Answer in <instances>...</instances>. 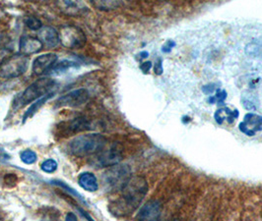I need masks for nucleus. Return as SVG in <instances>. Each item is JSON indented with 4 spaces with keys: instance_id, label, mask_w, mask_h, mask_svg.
<instances>
[{
    "instance_id": "f257e3e1",
    "label": "nucleus",
    "mask_w": 262,
    "mask_h": 221,
    "mask_svg": "<svg viewBox=\"0 0 262 221\" xmlns=\"http://www.w3.org/2000/svg\"><path fill=\"white\" fill-rule=\"evenodd\" d=\"M148 183L143 176H132L121 190V195L113 202L108 209L118 216H127L138 208L148 193Z\"/></svg>"
},
{
    "instance_id": "f03ea898",
    "label": "nucleus",
    "mask_w": 262,
    "mask_h": 221,
    "mask_svg": "<svg viewBox=\"0 0 262 221\" xmlns=\"http://www.w3.org/2000/svg\"><path fill=\"white\" fill-rule=\"evenodd\" d=\"M107 143L105 136L101 134H86L75 137L69 143V152L77 157L93 156L99 154Z\"/></svg>"
},
{
    "instance_id": "7ed1b4c3",
    "label": "nucleus",
    "mask_w": 262,
    "mask_h": 221,
    "mask_svg": "<svg viewBox=\"0 0 262 221\" xmlns=\"http://www.w3.org/2000/svg\"><path fill=\"white\" fill-rule=\"evenodd\" d=\"M56 87V82L51 78H40L30 85L21 94L17 95L14 100L13 107L15 110L32 104L45 95L53 92Z\"/></svg>"
},
{
    "instance_id": "20e7f679",
    "label": "nucleus",
    "mask_w": 262,
    "mask_h": 221,
    "mask_svg": "<svg viewBox=\"0 0 262 221\" xmlns=\"http://www.w3.org/2000/svg\"><path fill=\"white\" fill-rule=\"evenodd\" d=\"M130 167L126 164H117L105 171L103 175V184L108 193L121 192L125 185L130 180Z\"/></svg>"
},
{
    "instance_id": "39448f33",
    "label": "nucleus",
    "mask_w": 262,
    "mask_h": 221,
    "mask_svg": "<svg viewBox=\"0 0 262 221\" xmlns=\"http://www.w3.org/2000/svg\"><path fill=\"white\" fill-rule=\"evenodd\" d=\"M29 67V59L23 54L9 56L0 65V77L6 79L17 78L26 73Z\"/></svg>"
},
{
    "instance_id": "423d86ee",
    "label": "nucleus",
    "mask_w": 262,
    "mask_h": 221,
    "mask_svg": "<svg viewBox=\"0 0 262 221\" xmlns=\"http://www.w3.org/2000/svg\"><path fill=\"white\" fill-rule=\"evenodd\" d=\"M123 158V146L119 143H111L96 155L94 164L97 167H112L119 164Z\"/></svg>"
},
{
    "instance_id": "0eeeda50",
    "label": "nucleus",
    "mask_w": 262,
    "mask_h": 221,
    "mask_svg": "<svg viewBox=\"0 0 262 221\" xmlns=\"http://www.w3.org/2000/svg\"><path fill=\"white\" fill-rule=\"evenodd\" d=\"M58 35L60 43L69 50L82 48L87 42L85 33L79 27L73 25L62 27Z\"/></svg>"
},
{
    "instance_id": "6e6552de",
    "label": "nucleus",
    "mask_w": 262,
    "mask_h": 221,
    "mask_svg": "<svg viewBox=\"0 0 262 221\" xmlns=\"http://www.w3.org/2000/svg\"><path fill=\"white\" fill-rule=\"evenodd\" d=\"M89 96V91L83 88L70 91L56 101L55 107H80L88 102Z\"/></svg>"
},
{
    "instance_id": "1a4fd4ad",
    "label": "nucleus",
    "mask_w": 262,
    "mask_h": 221,
    "mask_svg": "<svg viewBox=\"0 0 262 221\" xmlns=\"http://www.w3.org/2000/svg\"><path fill=\"white\" fill-rule=\"evenodd\" d=\"M162 213V205L157 200H150L139 210L137 221H159Z\"/></svg>"
},
{
    "instance_id": "9d476101",
    "label": "nucleus",
    "mask_w": 262,
    "mask_h": 221,
    "mask_svg": "<svg viewBox=\"0 0 262 221\" xmlns=\"http://www.w3.org/2000/svg\"><path fill=\"white\" fill-rule=\"evenodd\" d=\"M57 61V55L54 53H47L37 57L32 65V70L36 75H42L55 65Z\"/></svg>"
},
{
    "instance_id": "9b49d317",
    "label": "nucleus",
    "mask_w": 262,
    "mask_h": 221,
    "mask_svg": "<svg viewBox=\"0 0 262 221\" xmlns=\"http://www.w3.org/2000/svg\"><path fill=\"white\" fill-rule=\"evenodd\" d=\"M38 39L43 46L49 48H54L60 43L57 31L52 27H42L38 33Z\"/></svg>"
},
{
    "instance_id": "f8f14e48",
    "label": "nucleus",
    "mask_w": 262,
    "mask_h": 221,
    "mask_svg": "<svg viewBox=\"0 0 262 221\" xmlns=\"http://www.w3.org/2000/svg\"><path fill=\"white\" fill-rule=\"evenodd\" d=\"M43 45L38 38H34L31 36H24L21 38L19 48L21 54L28 56L31 54H35L42 50Z\"/></svg>"
},
{
    "instance_id": "ddd939ff",
    "label": "nucleus",
    "mask_w": 262,
    "mask_h": 221,
    "mask_svg": "<svg viewBox=\"0 0 262 221\" xmlns=\"http://www.w3.org/2000/svg\"><path fill=\"white\" fill-rule=\"evenodd\" d=\"M58 5L60 6L61 10L64 13L70 16H77L85 13L88 8L83 2H75V1H62L59 2Z\"/></svg>"
},
{
    "instance_id": "4468645a",
    "label": "nucleus",
    "mask_w": 262,
    "mask_h": 221,
    "mask_svg": "<svg viewBox=\"0 0 262 221\" xmlns=\"http://www.w3.org/2000/svg\"><path fill=\"white\" fill-rule=\"evenodd\" d=\"M66 134L69 133H79L82 131L89 130L91 129V124L89 120L85 117L74 118L70 122L66 124V127H63Z\"/></svg>"
},
{
    "instance_id": "2eb2a0df",
    "label": "nucleus",
    "mask_w": 262,
    "mask_h": 221,
    "mask_svg": "<svg viewBox=\"0 0 262 221\" xmlns=\"http://www.w3.org/2000/svg\"><path fill=\"white\" fill-rule=\"evenodd\" d=\"M78 183L84 190L88 192H96L99 189L98 179L91 172H84L80 174Z\"/></svg>"
},
{
    "instance_id": "dca6fc26",
    "label": "nucleus",
    "mask_w": 262,
    "mask_h": 221,
    "mask_svg": "<svg viewBox=\"0 0 262 221\" xmlns=\"http://www.w3.org/2000/svg\"><path fill=\"white\" fill-rule=\"evenodd\" d=\"M54 93H55L54 91L51 92V93L45 95L43 97H41V99H39L38 101H36L34 104H32V105L29 107V109L27 110L26 113L24 114L23 122H25L28 118L32 117L37 111H39V108H40L43 104H46V103H48V102L53 97V95H54Z\"/></svg>"
},
{
    "instance_id": "f3484780",
    "label": "nucleus",
    "mask_w": 262,
    "mask_h": 221,
    "mask_svg": "<svg viewBox=\"0 0 262 221\" xmlns=\"http://www.w3.org/2000/svg\"><path fill=\"white\" fill-rule=\"evenodd\" d=\"M75 66H77L75 62H72L69 60H63L59 63H55V65L53 66V68L50 70V74H52V75L61 74V73H64L68 69L75 67Z\"/></svg>"
},
{
    "instance_id": "a211bd4d",
    "label": "nucleus",
    "mask_w": 262,
    "mask_h": 221,
    "mask_svg": "<svg viewBox=\"0 0 262 221\" xmlns=\"http://www.w3.org/2000/svg\"><path fill=\"white\" fill-rule=\"evenodd\" d=\"M93 6L99 10H112L118 7L119 2L117 1H94Z\"/></svg>"
},
{
    "instance_id": "6ab92c4d",
    "label": "nucleus",
    "mask_w": 262,
    "mask_h": 221,
    "mask_svg": "<svg viewBox=\"0 0 262 221\" xmlns=\"http://www.w3.org/2000/svg\"><path fill=\"white\" fill-rule=\"evenodd\" d=\"M21 160L25 164H34L37 161V154L31 150H26L21 154Z\"/></svg>"
},
{
    "instance_id": "aec40b11",
    "label": "nucleus",
    "mask_w": 262,
    "mask_h": 221,
    "mask_svg": "<svg viewBox=\"0 0 262 221\" xmlns=\"http://www.w3.org/2000/svg\"><path fill=\"white\" fill-rule=\"evenodd\" d=\"M40 168L46 173H53L57 169V162L53 158L47 159L40 164Z\"/></svg>"
},
{
    "instance_id": "412c9836",
    "label": "nucleus",
    "mask_w": 262,
    "mask_h": 221,
    "mask_svg": "<svg viewBox=\"0 0 262 221\" xmlns=\"http://www.w3.org/2000/svg\"><path fill=\"white\" fill-rule=\"evenodd\" d=\"M26 25L32 31H39L43 27L41 22L36 17H29L26 20Z\"/></svg>"
},
{
    "instance_id": "4be33fe9",
    "label": "nucleus",
    "mask_w": 262,
    "mask_h": 221,
    "mask_svg": "<svg viewBox=\"0 0 262 221\" xmlns=\"http://www.w3.org/2000/svg\"><path fill=\"white\" fill-rule=\"evenodd\" d=\"M53 184H54V185H57V186H59V187H61L63 190H66L68 193H70V194H72V195H75V197H78V199H80V201L84 202V200H83L82 195H79V193H77L75 190H73L72 188H70L68 185H66V184H64L63 182H61V181H53Z\"/></svg>"
},
{
    "instance_id": "5701e85b",
    "label": "nucleus",
    "mask_w": 262,
    "mask_h": 221,
    "mask_svg": "<svg viewBox=\"0 0 262 221\" xmlns=\"http://www.w3.org/2000/svg\"><path fill=\"white\" fill-rule=\"evenodd\" d=\"M8 51L6 48H0V65L8 58Z\"/></svg>"
},
{
    "instance_id": "b1692460",
    "label": "nucleus",
    "mask_w": 262,
    "mask_h": 221,
    "mask_svg": "<svg viewBox=\"0 0 262 221\" xmlns=\"http://www.w3.org/2000/svg\"><path fill=\"white\" fill-rule=\"evenodd\" d=\"M66 221H77V216L74 213L69 212L66 214Z\"/></svg>"
},
{
    "instance_id": "393cba45",
    "label": "nucleus",
    "mask_w": 262,
    "mask_h": 221,
    "mask_svg": "<svg viewBox=\"0 0 262 221\" xmlns=\"http://www.w3.org/2000/svg\"><path fill=\"white\" fill-rule=\"evenodd\" d=\"M78 210L80 211V213H81V215H83L86 219L88 221H95L94 219H93L92 217L85 211V210H83L82 208H78Z\"/></svg>"
},
{
    "instance_id": "a878e982",
    "label": "nucleus",
    "mask_w": 262,
    "mask_h": 221,
    "mask_svg": "<svg viewBox=\"0 0 262 221\" xmlns=\"http://www.w3.org/2000/svg\"><path fill=\"white\" fill-rule=\"evenodd\" d=\"M170 221H180V220H178V219H173V220H170Z\"/></svg>"
}]
</instances>
